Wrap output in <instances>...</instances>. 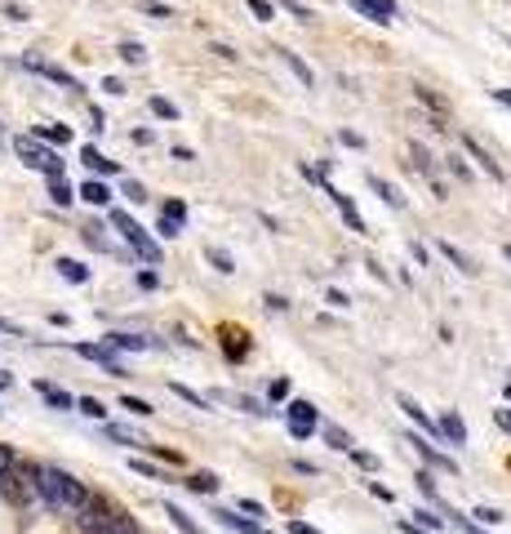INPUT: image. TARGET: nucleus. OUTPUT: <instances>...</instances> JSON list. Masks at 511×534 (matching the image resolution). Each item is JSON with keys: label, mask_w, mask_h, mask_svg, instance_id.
Listing matches in <instances>:
<instances>
[{"label": "nucleus", "mask_w": 511, "mask_h": 534, "mask_svg": "<svg viewBox=\"0 0 511 534\" xmlns=\"http://www.w3.org/2000/svg\"><path fill=\"white\" fill-rule=\"evenodd\" d=\"M413 526H422V530H440V517H436V512H413Z\"/></svg>", "instance_id": "37"}, {"label": "nucleus", "mask_w": 511, "mask_h": 534, "mask_svg": "<svg viewBox=\"0 0 511 534\" xmlns=\"http://www.w3.org/2000/svg\"><path fill=\"white\" fill-rule=\"evenodd\" d=\"M245 5H250V14H254L258 23H271L276 18V5L271 0H245Z\"/></svg>", "instance_id": "28"}, {"label": "nucleus", "mask_w": 511, "mask_h": 534, "mask_svg": "<svg viewBox=\"0 0 511 534\" xmlns=\"http://www.w3.org/2000/svg\"><path fill=\"white\" fill-rule=\"evenodd\" d=\"M143 9H147V14H152V18H174V14H169V5H156V0H147V5H143Z\"/></svg>", "instance_id": "41"}, {"label": "nucleus", "mask_w": 511, "mask_h": 534, "mask_svg": "<svg viewBox=\"0 0 511 534\" xmlns=\"http://www.w3.org/2000/svg\"><path fill=\"white\" fill-rule=\"evenodd\" d=\"M58 276H62V281H71V285H85V281H90V267L85 263H76V259H58Z\"/></svg>", "instance_id": "19"}, {"label": "nucleus", "mask_w": 511, "mask_h": 534, "mask_svg": "<svg viewBox=\"0 0 511 534\" xmlns=\"http://www.w3.org/2000/svg\"><path fill=\"white\" fill-rule=\"evenodd\" d=\"M494 99H498V103H507V107H511V90H494Z\"/></svg>", "instance_id": "57"}, {"label": "nucleus", "mask_w": 511, "mask_h": 534, "mask_svg": "<svg viewBox=\"0 0 511 534\" xmlns=\"http://www.w3.org/2000/svg\"><path fill=\"white\" fill-rule=\"evenodd\" d=\"M325 299H329V308H347V294H343V290H329Z\"/></svg>", "instance_id": "50"}, {"label": "nucleus", "mask_w": 511, "mask_h": 534, "mask_svg": "<svg viewBox=\"0 0 511 534\" xmlns=\"http://www.w3.org/2000/svg\"><path fill=\"white\" fill-rule=\"evenodd\" d=\"M325 436H329V445H334V450H352V436H347L343 427H325Z\"/></svg>", "instance_id": "35"}, {"label": "nucleus", "mask_w": 511, "mask_h": 534, "mask_svg": "<svg viewBox=\"0 0 511 534\" xmlns=\"http://www.w3.org/2000/svg\"><path fill=\"white\" fill-rule=\"evenodd\" d=\"M222 526H232V530H241V534H258L254 530V521H245V517H236V512H213Z\"/></svg>", "instance_id": "26"}, {"label": "nucleus", "mask_w": 511, "mask_h": 534, "mask_svg": "<svg viewBox=\"0 0 511 534\" xmlns=\"http://www.w3.org/2000/svg\"><path fill=\"white\" fill-rule=\"evenodd\" d=\"M50 201H53V205H71V201H76V192H71L62 178H50Z\"/></svg>", "instance_id": "24"}, {"label": "nucleus", "mask_w": 511, "mask_h": 534, "mask_svg": "<svg viewBox=\"0 0 511 534\" xmlns=\"http://www.w3.org/2000/svg\"><path fill=\"white\" fill-rule=\"evenodd\" d=\"M102 90H107V94H125V85H120L116 76H107V81H102Z\"/></svg>", "instance_id": "52"}, {"label": "nucleus", "mask_w": 511, "mask_h": 534, "mask_svg": "<svg viewBox=\"0 0 511 534\" xmlns=\"http://www.w3.org/2000/svg\"><path fill=\"white\" fill-rule=\"evenodd\" d=\"M462 148H467V152H471V157L480 160V169H485V174H489V178H494V183H503V169H498V160L489 157V152H485V148H480V143H476V138H471V134H467V138H462Z\"/></svg>", "instance_id": "12"}, {"label": "nucleus", "mask_w": 511, "mask_h": 534, "mask_svg": "<svg viewBox=\"0 0 511 534\" xmlns=\"http://www.w3.org/2000/svg\"><path fill=\"white\" fill-rule=\"evenodd\" d=\"M76 196H80V201H90V205H107V201H111L107 183H99V178H90V183H85V187H80Z\"/></svg>", "instance_id": "20"}, {"label": "nucleus", "mask_w": 511, "mask_h": 534, "mask_svg": "<svg viewBox=\"0 0 511 534\" xmlns=\"http://www.w3.org/2000/svg\"><path fill=\"white\" fill-rule=\"evenodd\" d=\"M76 410H80V415H90V419H107L102 401H94V396H80V401H76Z\"/></svg>", "instance_id": "31"}, {"label": "nucleus", "mask_w": 511, "mask_h": 534, "mask_svg": "<svg viewBox=\"0 0 511 534\" xmlns=\"http://www.w3.org/2000/svg\"><path fill=\"white\" fill-rule=\"evenodd\" d=\"M134 472H143V477H160V472H156L152 463H143V459H134Z\"/></svg>", "instance_id": "54"}, {"label": "nucleus", "mask_w": 511, "mask_h": 534, "mask_svg": "<svg viewBox=\"0 0 511 534\" xmlns=\"http://www.w3.org/2000/svg\"><path fill=\"white\" fill-rule=\"evenodd\" d=\"M120 410H129V415H138V419H147V415H156L147 401H138V396H120Z\"/></svg>", "instance_id": "29"}, {"label": "nucleus", "mask_w": 511, "mask_h": 534, "mask_svg": "<svg viewBox=\"0 0 511 534\" xmlns=\"http://www.w3.org/2000/svg\"><path fill=\"white\" fill-rule=\"evenodd\" d=\"M152 111H156V116H165V120H178V107L169 103V99H160V94L152 99Z\"/></svg>", "instance_id": "36"}, {"label": "nucleus", "mask_w": 511, "mask_h": 534, "mask_svg": "<svg viewBox=\"0 0 511 534\" xmlns=\"http://www.w3.org/2000/svg\"><path fill=\"white\" fill-rule=\"evenodd\" d=\"M107 436H111V441H120V445H138V436H129L125 427H107Z\"/></svg>", "instance_id": "39"}, {"label": "nucleus", "mask_w": 511, "mask_h": 534, "mask_svg": "<svg viewBox=\"0 0 511 534\" xmlns=\"http://www.w3.org/2000/svg\"><path fill=\"white\" fill-rule=\"evenodd\" d=\"M440 432H445V436H449V441H454V445H467V424H462V415L459 410H449V415H440Z\"/></svg>", "instance_id": "16"}, {"label": "nucleus", "mask_w": 511, "mask_h": 534, "mask_svg": "<svg viewBox=\"0 0 511 534\" xmlns=\"http://www.w3.org/2000/svg\"><path fill=\"white\" fill-rule=\"evenodd\" d=\"M0 329H5V334H14V339H18V334H23V329H18V325H14V320H5V317H0Z\"/></svg>", "instance_id": "56"}, {"label": "nucleus", "mask_w": 511, "mask_h": 534, "mask_svg": "<svg viewBox=\"0 0 511 534\" xmlns=\"http://www.w3.org/2000/svg\"><path fill=\"white\" fill-rule=\"evenodd\" d=\"M236 508H241V512H250V517H262V503H258V499H241Z\"/></svg>", "instance_id": "42"}, {"label": "nucleus", "mask_w": 511, "mask_h": 534, "mask_svg": "<svg viewBox=\"0 0 511 534\" xmlns=\"http://www.w3.org/2000/svg\"><path fill=\"white\" fill-rule=\"evenodd\" d=\"M32 485H36V499H45V508H53V512H71V517L94 499L85 481H76L71 472H62V468H53V463L32 468Z\"/></svg>", "instance_id": "1"}, {"label": "nucleus", "mask_w": 511, "mask_h": 534, "mask_svg": "<svg viewBox=\"0 0 511 534\" xmlns=\"http://www.w3.org/2000/svg\"><path fill=\"white\" fill-rule=\"evenodd\" d=\"M280 5H285V9H289V14H294V18H311V14H307V5H298V0H280Z\"/></svg>", "instance_id": "43"}, {"label": "nucleus", "mask_w": 511, "mask_h": 534, "mask_svg": "<svg viewBox=\"0 0 511 534\" xmlns=\"http://www.w3.org/2000/svg\"><path fill=\"white\" fill-rule=\"evenodd\" d=\"M32 138H36V143H53V148H62V143H71V129H67V125H36Z\"/></svg>", "instance_id": "17"}, {"label": "nucleus", "mask_w": 511, "mask_h": 534, "mask_svg": "<svg viewBox=\"0 0 511 534\" xmlns=\"http://www.w3.org/2000/svg\"><path fill=\"white\" fill-rule=\"evenodd\" d=\"M476 517H480L485 526H503V521H507V517H503L498 508H476Z\"/></svg>", "instance_id": "38"}, {"label": "nucleus", "mask_w": 511, "mask_h": 534, "mask_svg": "<svg viewBox=\"0 0 511 534\" xmlns=\"http://www.w3.org/2000/svg\"><path fill=\"white\" fill-rule=\"evenodd\" d=\"M23 67H27V72H36V76H45V81H53V85H62V90H80V81H76L71 72H62L58 62H45V58H32V53H27V58H23Z\"/></svg>", "instance_id": "5"}, {"label": "nucleus", "mask_w": 511, "mask_h": 534, "mask_svg": "<svg viewBox=\"0 0 511 534\" xmlns=\"http://www.w3.org/2000/svg\"><path fill=\"white\" fill-rule=\"evenodd\" d=\"M14 468H18V459H14V450H9V445H0V485L9 481V472H14Z\"/></svg>", "instance_id": "33"}, {"label": "nucleus", "mask_w": 511, "mask_h": 534, "mask_svg": "<svg viewBox=\"0 0 511 534\" xmlns=\"http://www.w3.org/2000/svg\"><path fill=\"white\" fill-rule=\"evenodd\" d=\"M396 401H401V410H405V415H409V419H413V424H418V427H427V432L436 427V424H431V419H427V410H422L418 401H409V396H396Z\"/></svg>", "instance_id": "23"}, {"label": "nucleus", "mask_w": 511, "mask_h": 534, "mask_svg": "<svg viewBox=\"0 0 511 534\" xmlns=\"http://www.w3.org/2000/svg\"><path fill=\"white\" fill-rule=\"evenodd\" d=\"M174 392L187 401V405H196V410H209V401H204L201 392H192V387H183V383H174Z\"/></svg>", "instance_id": "34"}, {"label": "nucleus", "mask_w": 511, "mask_h": 534, "mask_svg": "<svg viewBox=\"0 0 511 534\" xmlns=\"http://www.w3.org/2000/svg\"><path fill=\"white\" fill-rule=\"evenodd\" d=\"M14 148H18V157H23V165H27V169H41L45 178H62V160H58V152H53V148L36 143L32 134H18V138H14Z\"/></svg>", "instance_id": "4"}, {"label": "nucleus", "mask_w": 511, "mask_h": 534, "mask_svg": "<svg viewBox=\"0 0 511 534\" xmlns=\"http://www.w3.org/2000/svg\"><path fill=\"white\" fill-rule=\"evenodd\" d=\"M165 517H169V521H174V526H178L183 534H204L201 526H196V521H192V517H187V512L178 508V503H165Z\"/></svg>", "instance_id": "21"}, {"label": "nucleus", "mask_w": 511, "mask_h": 534, "mask_svg": "<svg viewBox=\"0 0 511 534\" xmlns=\"http://www.w3.org/2000/svg\"><path fill=\"white\" fill-rule=\"evenodd\" d=\"M120 58H125V62H134V67H138V62H147V50H143V45H138V41H125V45H120Z\"/></svg>", "instance_id": "30"}, {"label": "nucleus", "mask_w": 511, "mask_h": 534, "mask_svg": "<svg viewBox=\"0 0 511 534\" xmlns=\"http://www.w3.org/2000/svg\"><path fill=\"white\" fill-rule=\"evenodd\" d=\"M413 450H418V454H422L427 463H436V468H445V472H459V463H454L449 454H440V450H436V445H431L427 436H413Z\"/></svg>", "instance_id": "11"}, {"label": "nucleus", "mask_w": 511, "mask_h": 534, "mask_svg": "<svg viewBox=\"0 0 511 534\" xmlns=\"http://www.w3.org/2000/svg\"><path fill=\"white\" fill-rule=\"evenodd\" d=\"M325 192L334 196V205H338V214L347 218V227H352V232H360V236H364V218H360V210H356V205H352V196H343V192H338V187H329V183H325Z\"/></svg>", "instance_id": "9"}, {"label": "nucleus", "mask_w": 511, "mask_h": 534, "mask_svg": "<svg viewBox=\"0 0 511 534\" xmlns=\"http://www.w3.org/2000/svg\"><path fill=\"white\" fill-rule=\"evenodd\" d=\"M507 401H511V383H507Z\"/></svg>", "instance_id": "61"}, {"label": "nucleus", "mask_w": 511, "mask_h": 534, "mask_svg": "<svg viewBox=\"0 0 511 534\" xmlns=\"http://www.w3.org/2000/svg\"><path fill=\"white\" fill-rule=\"evenodd\" d=\"M213 53H218L222 62H232V58H236V50H232V45H213Z\"/></svg>", "instance_id": "55"}, {"label": "nucleus", "mask_w": 511, "mask_h": 534, "mask_svg": "<svg viewBox=\"0 0 511 534\" xmlns=\"http://www.w3.org/2000/svg\"><path fill=\"white\" fill-rule=\"evenodd\" d=\"M138 285H143V290H156V285H160V276H156V272H138Z\"/></svg>", "instance_id": "48"}, {"label": "nucleus", "mask_w": 511, "mask_h": 534, "mask_svg": "<svg viewBox=\"0 0 511 534\" xmlns=\"http://www.w3.org/2000/svg\"><path fill=\"white\" fill-rule=\"evenodd\" d=\"M102 348L116 357V352H147L152 343H147V339H138V334H107V339H102Z\"/></svg>", "instance_id": "10"}, {"label": "nucleus", "mask_w": 511, "mask_h": 534, "mask_svg": "<svg viewBox=\"0 0 511 534\" xmlns=\"http://www.w3.org/2000/svg\"><path fill=\"white\" fill-rule=\"evenodd\" d=\"M503 259H507V263H511V245H503Z\"/></svg>", "instance_id": "60"}, {"label": "nucleus", "mask_w": 511, "mask_h": 534, "mask_svg": "<svg viewBox=\"0 0 511 534\" xmlns=\"http://www.w3.org/2000/svg\"><path fill=\"white\" fill-rule=\"evenodd\" d=\"M289 432H303V441L311 436V427H316V405L311 401H289Z\"/></svg>", "instance_id": "6"}, {"label": "nucleus", "mask_w": 511, "mask_h": 534, "mask_svg": "<svg viewBox=\"0 0 511 534\" xmlns=\"http://www.w3.org/2000/svg\"><path fill=\"white\" fill-rule=\"evenodd\" d=\"M462 530H467V534H485V526H471V521H462Z\"/></svg>", "instance_id": "58"}, {"label": "nucleus", "mask_w": 511, "mask_h": 534, "mask_svg": "<svg viewBox=\"0 0 511 534\" xmlns=\"http://www.w3.org/2000/svg\"><path fill=\"white\" fill-rule=\"evenodd\" d=\"M187 490H192V494H213V490H218V477H213V472H196V477L187 481Z\"/></svg>", "instance_id": "25"}, {"label": "nucleus", "mask_w": 511, "mask_h": 534, "mask_svg": "<svg viewBox=\"0 0 511 534\" xmlns=\"http://www.w3.org/2000/svg\"><path fill=\"white\" fill-rule=\"evenodd\" d=\"M449 169H454V174H459V178H471V169H467V165H462L459 157H449Z\"/></svg>", "instance_id": "53"}, {"label": "nucleus", "mask_w": 511, "mask_h": 534, "mask_svg": "<svg viewBox=\"0 0 511 534\" xmlns=\"http://www.w3.org/2000/svg\"><path fill=\"white\" fill-rule=\"evenodd\" d=\"M494 424H498L511 436V410H494Z\"/></svg>", "instance_id": "47"}, {"label": "nucleus", "mask_w": 511, "mask_h": 534, "mask_svg": "<svg viewBox=\"0 0 511 534\" xmlns=\"http://www.w3.org/2000/svg\"><path fill=\"white\" fill-rule=\"evenodd\" d=\"M76 352H80L85 361H99L107 374H125V366H120V361H116V357H111L102 343H76Z\"/></svg>", "instance_id": "8"}, {"label": "nucleus", "mask_w": 511, "mask_h": 534, "mask_svg": "<svg viewBox=\"0 0 511 534\" xmlns=\"http://www.w3.org/2000/svg\"><path fill=\"white\" fill-rule=\"evenodd\" d=\"M116 534H138V526H134V521H125V526H120Z\"/></svg>", "instance_id": "59"}, {"label": "nucleus", "mask_w": 511, "mask_h": 534, "mask_svg": "<svg viewBox=\"0 0 511 534\" xmlns=\"http://www.w3.org/2000/svg\"><path fill=\"white\" fill-rule=\"evenodd\" d=\"M125 521H129V517H125L120 508H111L107 499H99V494H94V499L76 512V526H80V534H116Z\"/></svg>", "instance_id": "2"}, {"label": "nucleus", "mask_w": 511, "mask_h": 534, "mask_svg": "<svg viewBox=\"0 0 511 534\" xmlns=\"http://www.w3.org/2000/svg\"><path fill=\"white\" fill-rule=\"evenodd\" d=\"M125 196H129V201H147V192H143V183H125Z\"/></svg>", "instance_id": "44"}, {"label": "nucleus", "mask_w": 511, "mask_h": 534, "mask_svg": "<svg viewBox=\"0 0 511 534\" xmlns=\"http://www.w3.org/2000/svg\"><path fill=\"white\" fill-rule=\"evenodd\" d=\"M36 392L50 401L53 410H76V396H67L62 387H53V383H45V378H36Z\"/></svg>", "instance_id": "15"}, {"label": "nucleus", "mask_w": 511, "mask_h": 534, "mask_svg": "<svg viewBox=\"0 0 511 534\" xmlns=\"http://www.w3.org/2000/svg\"><path fill=\"white\" fill-rule=\"evenodd\" d=\"M111 227L125 236V245H129V250H134L143 263H160V245H156L152 236H147V227H143V223H134V218H129L125 210H111Z\"/></svg>", "instance_id": "3"}, {"label": "nucleus", "mask_w": 511, "mask_h": 534, "mask_svg": "<svg viewBox=\"0 0 511 534\" xmlns=\"http://www.w3.org/2000/svg\"><path fill=\"white\" fill-rule=\"evenodd\" d=\"M160 236H183V227H178V223H169V218H160Z\"/></svg>", "instance_id": "49"}, {"label": "nucleus", "mask_w": 511, "mask_h": 534, "mask_svg": "<svg viewBox=\"0 0 511 534\" xmlns=\"http://www.w3.org/2000/svg\"><path fill=\"white\" fill-rule=\"evenodd\" d=\"M285 396H289V383L276 378V383H271V401H285Z\"/></svg>", "instance_id": "45"}, {"label": "nucleus", "mask_w": 511, "mask_h": 534, "mask_svg": "<svg viewBox=\"0 0 511 534\" xmlns=\"http://www.w3.org/2000/svg\"><path fill=\"white\" fill-rule=\"evenodd\" d=\"M280 53V58H285V62H289V67H294V76H298V81H303L307 90H311V85H316V76H311V67H307L303 58H298V53H289V50H276Z\"/></svg>", "instance_id": "22"}, {"label": "nucleus", "mask_w": 511, "mask_h": 534, "mask_svg": "<svg viewBox=\"0 0 511 534\" xmlns=\"http://www.w3.org/2000/svg\"><path fill=\"white\" fill-rule=\"evenodd\" d=\"M352 459H356L360 468H378V459H374V454H364V450H352Z\"/></svg>", "instance_id": "46"}, {"label": "nucleus", "mask_w": 511, "mask_h": 534, "mask_svg": "<svg viewBox=\"0 0 511 534\" xmlns=\"http://www.w3.org/2000/svg\"><path fill=\"white\" fill-rule=\"evenodd\" d=\"M352 9H360L369 23H392L396 18V0H347Z\"/></svg>", "instance_id": "7"}, {"label": "nucleus", "mask_w": 511, "mask_h": 534, "mask_svg": "<svg viewBox=\"0 0 511 534\" xmlns=\"http://www.w3.org/2000/svg\"><path fill=\"white\" fill-rule=\"evenodd\" d=\"M369 187H374V192H378V196H383L392 210H405V196H401V187H396V183H387V178L369 174Z\"/></svg>", "instance_id": "14"}, {"label": "nucleus", "mask_w": 511, "mask_h": 534, "mask_svg": "<svg viewBox=\"0 0 511 534\" xmlns=\"http://www.w3.org/2000/svg\"><path fill=\"white\" fill-rule=\"evenodd\" d=\"M80 160H85L94 174H120V165H116V160H107L99 148H80Z\"/></svg>", "instance_id": "18"}, {"label": "nucleus", "mask_w": 511, "mask_h": 534, "mask_svg": "<svg viewBox=\"0 0 511 534\" xmlns=\"http://www.w3.org/2000/svg\"><path fill=\"white\" fill-rule=\"evenodd\" d=\"M160 218H169V223L183 227V223H187V205H183V201H165V205H160Z\"/></svg>", "instance_id": "27"}, {"label": "nucleus", "mask_w": 511, "mask_h": 534, "mask_svg": "<svg viewBox=\"0 0 511 534\" xmlns=\"http://www.w3.org/2000/svg\"><path fill=\"white\" fill-rule=\"evenodd\" d=\"M204 259L218 267V272H236V263H232V254H227V250H204Z\"/></svg>", "instance_id": "32"}, {"label": "nucleus", "mask_w": 511, "mask_h": 534, "mask_svg": "<svg viewBox=\"0 0 511 534\" xmlns=\"http://www.w3.org/2000/svg\"><path fill=\"white\" fill-rule=\"evenodd\" d=\"M289 534H320L316 526H307V521H289Z\"/></svg>", "instance_id": "51"}, {"label": "nucleus", "mask_w": 511, "mask_h": 534, "mask_svg": "<svg viewBox=\"0 0 511 534\" xmlns=\"http://www.w3.org/2000/svg\"><path fill=\"white\" fill-rule=\"evenodd\" d=\"M436 250H440V254H445V259H449V263L459 267L462 276H476V272H480V267H476V259H471V254H467V250H459V245H449V241H440V245H436Z\"/></svg>", "instance_id": "13"}, {"label": "nucleus", "mask_w": 511, "mask_h": 534, "mask_svg": "<svg viewBox=\"0 0 511 534\" xmlns=\"http://www.w3.org/2000/svg\"><path fill=\"white\" fill-rule=\"evenodd\" d=\"M409 165H418L422 174H431V160H427V152H422V148H413V160H409Z\"/></svg>", "instance_id": "40"}]
</instances>
